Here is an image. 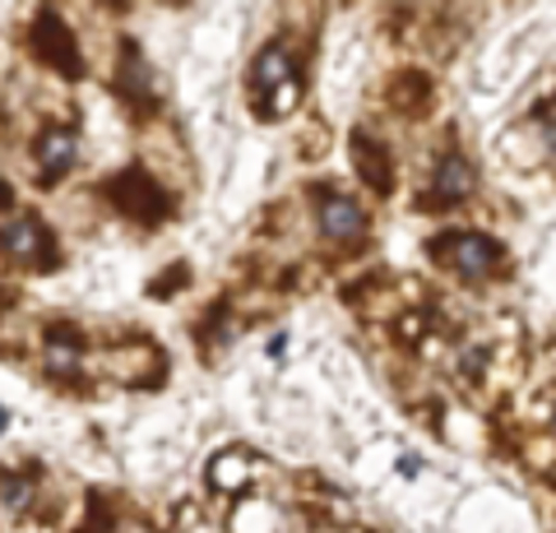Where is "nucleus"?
Segmentation results:
<instances>
[{
    "label": "nucleus",
    "mask_w": 556,
    "mask_h": 533,
    "mask_svg": "<svg viewBox=\"0 0 556 533\" xmlns=\"http://www.w3.org/2000/svg\"><path fill=\"white\" fill-rule=\"evenodd\" d=\"M121 89H126L130 98H149V93H153V71H149L144 61H139L135 47L126 51V65H121Z\"/></svg>",
    "instance_id": "obj_8"
},
{
    "label": "nucleus",
    "mask_w": 556,
    "mask_h": 533,
    "mask_svg": "<svg viewBox=\"0 0 556 533\" xmlns=\"http://www.w3.org/2000/svg\"><path fill=\"white\" fill-rule=\"evenodd\" d=\"M38 181H61L70 167H75L79 158V140H75V130H61V126H47L38 135Z\"/></svg>",
    "instance_id": "obj_4"
},
{
    "label": "nucleus",
    "mask_w": 556,
    "mask_h": 533,
    "mask_svg": "<svg viewBox=\"0 0 556 533\" xmlns=\"http://www.w3.org/2000/svg\"><path fill=\"white\" fill-rule=\"evenodd\" d=\"M5 427H10V413H5V408H0V432H5Z\"/></svg>",
    "instance_id": "obj_11"
},
{
    "label": "nucleus",
    "mask_w": 556,
    "mask_h": 533,
    "mask_svg": "<svg viewBox=\"0 0 556 533\" xmlns=\"http://www.w3.org/2000/svg\"><path fill=\"white\" fill-rule=\"evenodd\" d=\"M0 204H10V181L0 177Z\"/></svg>",
    "instance_id": "obj_10"
},
{
    "label": "nucleus",
    "mask_w": 556,
    "mask_h": 533,
    "mask_svg": "<svg viewBox=\"0 0 556 533\" xmlns=\"http://www.w3.org/2000/svg\"><path fill=\"white\" fill-rule=\"evenodd\" d=\"M320 232L329 242H357L367 232V210L353 200V195H325L320 200Z\"/></svg>",
    "instance_id": "obj_3"
},
{
    "label": "nucleus",
    "mask_w": 556,
    "mask_h": 533,
    "mask_svg": "<svg viewBox=\"0 0 556 533\" xmlns=\"http://www.w3.org/2000/svg\"><path fill=\"white\" fill-rule=\"evenodd\" d=\"M357 167L376 191H390V163H386V153H380V144H367V135H357Z\"/></svg>",
    "instance_id": "obj_7"
},
{
    "label": "nucleus",
    "mask_w": 556,
    "mask_h": 533,
    "mask_svg": "<svg viewBox=\"0 0 556 533\" xmlns=\"http://www.w3.org/2000/svg\"><path fill=\"white\" fill-rule=\"evenodd\" d=\"M473 167H468L464 153H445V158L437 163V195L441 200H468L473 195Z\"/></svg>",
    "instance_id": "obj_6"
},
{
    "label": "nucleus",
    "mask_w": 556,
    "mask_h": 533,
    "mask_svg": "<svg viewBox=\"0 0 556 533\" xmlns=\"http://www.w3.org/2000/svg\"><path fill=\"white\" fill-rule=\"evenodd\" d=\"M0 255L20 265H51L56 261V246H51V232L38 218H14L0 228Z\"/></svg>",
    "instance_id": "obj_1"
},
{
    "label": "nucleus",
    "mask_w": 556,
    "mask_h": 533,
    "mask_svg": "<svg viewBox=\"0 0 556 533\" xmlns=\"http://www.w3.org/2000/svg\"><path fill=\"white\" fill-rule=\"evenodd\" d=\"M441 255L459 279H482V274L501 261V242H492V237H482V232H455L441 246Z\"/></svg>",
    "instance_id": "obj_2"
},
{
    "label": "nucleus",
    "mask_w": 556,
    "mask_h": 533,
    "mask_svg": "<svg viewBox=\"0 0 556 533\" xmlns=\"http://www.w3.org/2000/svg\"><path fill=\"white\" fill-rule=\"evenodd\" d=\"M33 496V478H14V473H0V502L10 510H24Z\"/></svg>",
    "instance_id": "obj_9"
},
{
    "label": "nucleus",
    "mask_w": 556,
    "mask_h": 533,
    "mask_svg": "<svg viewBox=\"0 0 556 533\" xmlns=\"http://www.w3.org/2000/svg\"><path fill=\"white\" fill-rule=\"evenodd\" d=\"M292 75H298V65H292V56H288L283 42H269V47L255 56V65H251V84H255L260 98H269L274 89H288Z\"/></svg>",
    "instance_id": "obj_5"
}]
</instances>
